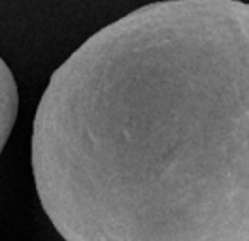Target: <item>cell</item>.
<instances>
[{"instance_id":"6da1fadb","label":"cell","mask_w":249,"mask_h":241,"mask_svg":"<svg viewBox=\"0 0 249 241\" xmlns=\"http://www.w3.org/2000/svg\"><path fill=\"white\" fill-rule=\"evenodd\" d=\"M32 177L64 241H249V4L162 0L53 72Z\"/></svg>"},{"instance_id":"7a4b0ae2","label":"cell","mask_w":249,"mask_h":241,"mask_svg":"<svg viewBox=\"0 0 249 241\" xmlns=\"http://www.w3.org/2000/svg\"><path fill=\"white\" fill-rule=\"evenodd\" d=\"M0 79H2V147L6 145L12 128L16 124L19 111V90L10 66L2 60L0 62Z\"/></svg>"}]
</instances>
